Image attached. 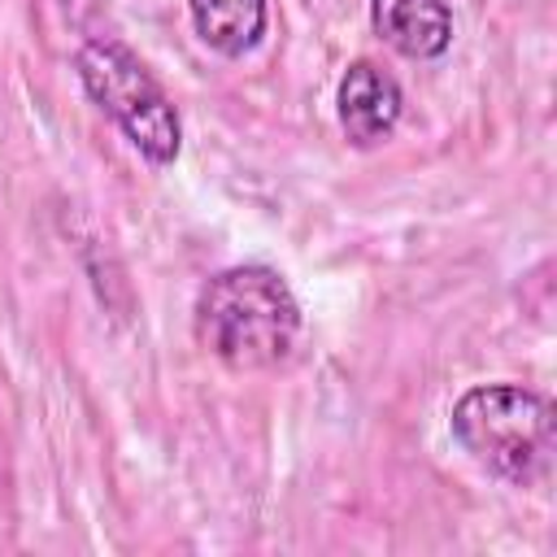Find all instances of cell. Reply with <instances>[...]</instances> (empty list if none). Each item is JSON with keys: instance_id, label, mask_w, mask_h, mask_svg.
I'll list each match as a JSON object with an SVG mask.
<instances>
[{"instance_id": "6da1fadb", "label": "cell", "mask_w": 557, "mask_h": 557, "mask_svg": "<svg viewBox=\"0 0 557 557\" xmlns=\"http://www.w3.org/2000/svg\"><path fill=\"white\" fill-rule=\"evenodd\" d=\"M196 339L231 370L278 366L300 335V305L270 265H231L196 292Z\"/></svg>"}, {"instance_id": "7a4b0ae2", "label": "cell", "mask_w": 557, "mask_h": 557, "mask_svg": "<svg viewBox=\"0 0 557 557\" xmlns=\"http://www.w3.org/2000/svg\"><path fill=\"white\" fill-rule=\"evenodd\" d=\"M448 426L474 466L513 487L540 483L553 466V405L522 383L470 387Z\"/></svg>"}, {"instance_id": "3957f363", "label": "cell", "mask_w": 557, "mask_h": 557, "mask_svg": "<svg viewBox=\"0 0 557 557\" xmlns=\"http://www.w3.org/2000/svg\"><path fill=\"white\" fill-rule=\"evenodd\" d=\"M78 78L87 87V96L122 126V135L152 161V165H170L178 157L183 131H178V113L170 104V96L161 91V83L144 70V61L113 44V39H91L78 48Z\"/></svg>"}, {"instance_id": "277c9868", "label": "cell", "mask_w": 557, "mask_h": 557, "mask_svg": "<svg viewBox=\"0 0 557 557\" xmlns=\"http://www.w3.org/2000/svg\"><path fill=\"white\" fill-rule=\"evenodd\" d=\"M400 109H405L400 83L374 61H352L348 74L339 78V126L352 148L383 144L396 131Z\"/></svg>"}, {"instance_id": "5b68a950", "label": "cell", "mask_w": 557, "mask_h": 557, "mask_svg": "<svg viewBox=\"0 0 557 557\" xmlns=\"http://www.w3.org/2000/svg\"><path fill=\"white\" fill-rule=\"evenodd\" d=\"M370 22L387 48L413 61H431L453 44L448 0H370Z\"/></svg>"}, {"instance_id": "8992f818", "label": "cell", "mask_w": 557, "mask_h": 557, "mask_svg": "<svg viewBox=\"0 0 557 557\" xmlns=\"http://www.w3.org/2000/svg\"><path fill=\"white\" fill-rule=\"evenodd\" d=\"M191 22L213 52L244 57L265 35V0H191Z\"/></svg>"}]
</instances>
